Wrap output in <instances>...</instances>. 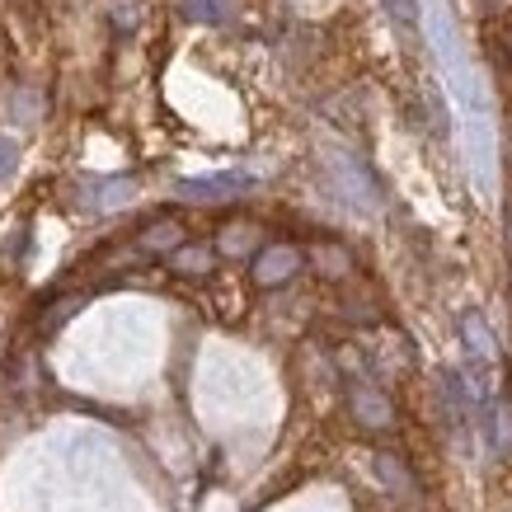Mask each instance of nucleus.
Wrapping results in <instances>:
<instances>
[{
  "label": "nucleus",
  "mask_w": 512,
  "mask_h": 512,
  "mask_svg": "<svg viewBox=\"0 0 512 512\" xmlns=\"http://www.w3.org/2000/svg\"><path fill=\"white\" fill-rule=\"evenodd\" d=\"M296 268H301V254L292 245H268L259 249V259H254V278L264 282V287H278V282L296 278Z\"/></svg>",
  "instance_id": "f03ea898"
},
{
  "label": "nucleus",
  "mask_w": 512,
  "mask_h": 512,
  "mask_svg": "<svg viewBox=\"0 0 512 512\" xmlns=\"http://www.w3.org/2000/svg\"><path fill=\"white\" fill-rule=\"evenodd\" d=\"M174 268H179V273H207V268H212V249H202V245L174 249Z\"/></svg>",
  "instance_id": "6e6552de"
},
{
  "label": "nucleus",
  "mask_w": 512,
  "mask_h": 512,
  "mask_svg": "<svg viewBox=\"0 0 512 512\" xmlns=\"http://www.w3.org/2000/svg\"><path fill=\"white\" fill-rule=\"evenodd\" d=\"M353 409H357V419L367 423V428H386L390 423V404L381 400L376 390H367V386L353 390Z\"/></svg>",
  "instance_id": "39448f33"
},
{
  "label": "nucleus",
  "mask_w": 512,
  "mask_h": 512,
  "mask_svg": "<svg viewBox=\"0 0 512 512\" xmlns=\"http://www.w3.org/2000/svg\"><path fill=\"white\" fill-rule=\"evenodd\" d=\"M184 15L198 24H226L231 19V0H184Z\"/></svg>",
  "instance_id": "423d86ee"
},
{
  "label": "nucleus",
  "mask_w": 512,
  "mask_h": 512,
  "mask_svg": "<svg viewBox=\"0 0 512 512\" xmlns=\"http://www.w3.org/2000/svg\"><path fill=\"white\" fill-rule=\"evenodd\" d=\"M461 339H466L470 362L489 372V367H494V357H498V343H494V334H489V325H484L480 315H466V320H461Z\"/></svg>",
  "instance_id": "20e7f679"
},
{
  "label": "nucleus",
  "mask_w": 512,
  "mask_h": 512,
  "mask_svg": "<svg viewBox=\"0 0 512 512\" xmlns=\"http://www.w3.org/2000/svg\"><path fill=\"white\" fill-rule=\"evenodd\" d=\"M249 184H254V179L240 174V170L198 174V179H179V198H188V202H226V198H240Z\"/></svg>",
  "instance_id": "f257e3e1"
},
{
  "label": "nucleus",
  "mask_w": 512,
  "mask_h": 512,
  "mask_svg": "<svg viewBox=\"0 0 512 512\" xmlns=\"http://www.w3.org/2000/svg\"><path fill=\"white\" fill-rule=\"evenodd\" d=\"M15 160H19V151H15V141L10 137H0V184L15 174Z\"/></svg>",
  "instance_id": "9b49d317"
},
{
  "label": "nucleus",
  "mask_w": 512,
  "mask_h": 512,
  "mask_svg": "<svg viewBox=\"0 0 512 512\" xmlns=\"http://www.w3.org/2000/svg\"><path fill=\"white\" fill-rule=\"evenodd\" d=\"M249 226H226V235H221V249H226V254H245L249 249Z\"/></svg>",
  "instance_id": "9d476101"
},
{
  "label": "nucleus",
  "mask_w": 512,
  "mask_h": 512,
  "mask_svg": "<svg viewBox=\"0 0 512 512\" xmlns=\"http://www.w3.org/2000/svg\"><path fill=\"white\" fill-rule=\"evenodd\" d=\"M184 240V231L174 226V221H160V226H151V231L141 235V249H151V254H160V249H174Z\"/></svg>",
  "instance_id": "0eeeda50"
},
{
  "label": "nucleus",
  "mask_w": 512,
  "mask_h": 512,
  "mask_svg": "<svg viewBox=\"0 0 512 512\" xmlns=\"http://www.w3.org/2000/svg\"><path fill=\"white\" fill-rule=\"evenodd\" d=\"M386 10L395 15L400 29H414V24H419V5H414V0H386Z\"/></svg>",
  "instance_id": "1a4fd4ad"
},
{
  "label": "nucleus",
  "mask_w": 512,
  "mask_h": 512,
  "mask_svg": "<svg viewBox=\"0 0 512 512\" xmlns=\"http://www.w3.org/2000/svg\"><path fill=\"white\" fill-rule=\"evenodd\" d=\"M127 198H132V179H85V184H80V202L94 207V212L123 207Z\"/></svg>",
  "instance_id": "7ed1b4c3"
}]
</instances>
